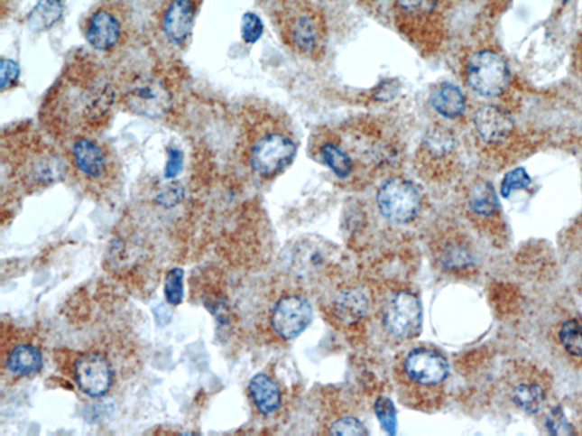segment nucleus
Returning <instances> with one entry per match:
<instances>
[{
  "label": "nucleus",
  "instance_id": "f257e3e1",
  "mask_svg": "<svg viewBox=\"0 0 582 436\" xmlns=\"http://www.w3.org/2000/svg\"><path fill=\"white\" fill-rule=\"evenodd\" d=\"M397 380L405 391H415L414 398L437 396L449 376V364L444 355L430 347H417L402 359Z\"/></svg>",
  "mask_w": 582,
  "mask_h": 436
},
{
  "label": "nucleus",
  "instance_id": "f03ea898",
  "mask_svg": "<svg viewBox=\"0 0 582 436\" xmlns=\"http://www.w3.org/2000/svg\"><path fill=\"white\" fill-rule=\"evenodd\" d=\"M467 81L476 94L494 98L504 94L511 70L504 57L492 51L475 52L467 63Z\"/></svg>",
  "mask_w": 582,
  "mask_h": 436
},
{
  "label": "nucleus",
  "instance_id": "7ed1b4c3",
  "mask_svg": "<svg viewBox=\"0 0 582 436\" xmlns=\"http://www.w3.org/2000/svg\"><path fill=\"white\" fill-rule=\"evenodd\" d=\"M380 213L395 224H407L417 218L422 199L418 188L409 180L389 179L376 195Z\"/></svg>",
  "mask_w": 582,
  "mask_h": 436
},
{
  "label": "nucleus",
  "instance_id": "20e7f679",
  "mask_svg": "<svg viewBox=\"0 0 582 436\" xmlns=\"http://www.w3.org/2000/svg\"><path fill=\"white\" fill-rule=\"evenodd\" d=\"M383 326L389 334L402 340L413 339L421 332L423 308L410 291H398L388 298L383 307Z\"/></svg>",
  "mask_w": 582,
  "mask_h": 436
},
{
  "label": "nucleus",
  "instance_id": "39448f33",
  "mask_svg": "<svg viewBox=\"0 0 582 436\" xmlns=\"http://www.w3.org/2000/svg\"><path fill=\"white\" fill-rule=\"evenodd\" d=\"M296 153V144L291 138L282 134H269L254 144L251 165L258 175L273 178L291 164Z\"/></svg>",
  "mask_w": 582,
  "mask_h": 436
},
{
  "label": "nucleus",
  "instance_id": "423d86ee",
  "mask_svg": "<svg viewBox=\"0 0 582 436\" xmlns=\"http://www.w3.org/2000/svg\"><path fill=\"white\" fill-rule=\"evenodd\" d=\"M313 319L309 301L300 294H289L275 303L271 325L280 338L292 340L308 329Z\"/></svg>",
  "mask_w": 582,
  "mask_h": 436
},
{
  "label": "nucleus",
  "instance_id": "0eeeda50",
  "mask_svg": "<svg viewBox=\"0 0 582 436\" xmlns=\"http://www.w3.org/2000/svg\"><path fill=\"white\" fill-rule=\"evenodd\" d=\"M74 378L83 394L100 398L108 394L113 385L111 361L98 352L82 355L74 364Z\"/></svg>",
  "mask_w": 582,
  "mask_h": 436
},
{
  "label": "nucleus",
  "instance_id": "6e6552de",
  "mask_svg": "<svg viewBox=\"0 0 582 436\" xmlns=\"http://www.w3.org/2000/svg\"><path fill=\"white\" fill-rule=\"evenodd\" d=\"M124 25L112 8L100 7L91 13L85 23V38L95 50L108 51L117 46Z\"/></svg>",
  "mask_w": 582,
  "mask_h": 436
},
{
  "label": "nucleus",
  "instance_id": "1a4fd4ad",
  "mask_svg": "<svg viewBox=\"0 0 582 436\" xmlns=\"http://www.w3.org/2000/svg\"><path fill=\"white\" fill-rule=\"evenodd\" d=\"M125 103L130 111L144 117L159 118L170 111V92L160 82H140L126 94Z\"/></svg>",
  "mask_w": 582,
  "mask_h": 436
},
{
  "label": "nucleus",
  "instance_id": "9d476101",
  "mask_svg": "<svg viewBox=\"0 0 582 436\" xmlns=\"http://www.w3.org/2000/svg\"><path fill=\"white\" fill-rule=\"evenodd\" d=\"M69 155L79 173L87 179L100 180L109 172V153L97 141L86 136L77 138L73 141Z\"/></svg>",
  "mask_w": 582,
  "mask_h": 436
},
{
  "label": "nucleus",
  "instance_id": "9b49d317",
  "mask_svg": "<svg viewBox=\"0 0 582 436\" xmlns=\"http://www.w3.org/2000/svg\"><path fill=\"white\" fill-rule=\"evenodd\" d=\"M474 123L480 138L489 144L504 143L514 130L511 114L494 105L479 108L475 114Z\"/></svg>",
  "mask_w": 582,
  "mask_h": 436
},
{
  "label": "nucleus",
  "instance_id": "f8f14e48",
  "mask_svg": "<svg viewBox=\"0 0 582 436\" xmlns=\"http://www.w3.org/2000/svg\"><path fill=\"white\" fill-rule=\"evenodd\" d=\"M196 14L194 0H172L162 21L166 38L174 45H182L189 35Z\"/></svg>",
  "mask_w": 582,
  "mask_h": 436
},
{
  "label": "nucleus",
  "instance_id": "ddd939ff",
  "mask_svg": "<svg viewBox=\"0 0 582 436\" xmlns=\"http://www.w3.org/2000/svg\"><path fill=\"white\" fill-rule=\"evenodd\" d=\"M249 394L262 415H273L282 406V391L273 378L260 373L254 376L248 385Z\"/></svg>",
  "mask_w": 582,
  "mask_h": 436
},
{
  "label": "nucleus",
  "instance_id": "4468645a",
  "mask_svg": "<svg viewBox=\"0 0 582 436\" xmlns=\"http://www.w3.org/2000/svg\"><path fill=\"white\" fill-rule=\"evenodd\" d=\"M332 311L339 320L354 324L369 311V299L358 288L341 290L332 301Z\"/></svg>",
  "mask_w": 582,
  "mask_h": 436
},
{
  "label": "nucleus",
  "instance_id": "2eb2a0df",
  "mask_svg": "<svg viewBox=\"0 0 582 436\" xmlns=\"http://www.w3.org/2000/svg\"><path fill=\"white\" fill-rule=\"evenodd\" d=\"M431 105L435 111L446 118H457L466 112V97L453 83H443L431 94Z\"/></svg>",
  "mask_w": 582,
  "mask_h": 436
},
{
  "label": "nucleus",
  "instance_id": "dca6fc26",
  "mask_svg": "<svg viewBox=\"0 0 582 436\" xmlns=\"http://www.w3.org/2000/svg\"><path fill=\"white\" fill-rule=\"evenodd\" d=\"M42 365L43 357L41 349L25 343L13 348L6 360L8 371L19 376H29L41 372Z\"/></svg>",
  "mask_w": 582,
  "mask_h": 436
},
{
  "label": "nucleus",
  "instance_id": "f3484780",
  "mask_svg": "<svg viewBox=\"0 0 582 436\" xmlns=\"http://www.w3.org/2000/svg\"><path fill=\"white\" fill-rule=\"evenodd\" d=\"M67 0H39L29 16V28L42 32L52 28L63 15Z\"/></svg>",
  "mask_w": 582,
  "mask_h": 436
},
{
  "label": "nucleus",
  "instance_id": "a211bd4d",
  "mask_svg": "<svg viewBox=\"0 0 582 436\" xmlns=\"http://www.w3.org/2000/svg\"><path fill=\"white\" fill-rule=\"evenodd\" d=\"M511 399L521 411L536 413L544 404L546 394L537 383H520L511 391Z\"/></svg>",
  "mask_w": 582,
  "mask_h": 436
},
{
  "label": "nucleus",
  "instance_id": "6ab92c4d",
  "mask_svg": "<svg viewBox=\"0 0 582 436\" xmlns=\"http://www.w3.org/2000/svg\"><path fill=\"white\" fill-rule=\"evenodd\" d=\"M470 209L476 214L490 216L500 209V202L494 187L489 182L476 183L470 193Z\"/></svg>",
  "mask_w": 582,
  "mask_h": 436
},
{
  "label": "nucleus",
  "instance_id": "aec40b11",
  "mask_svg": "<svg viewBox=\"0 0 582 436\" xmlns=\"http://www.w3.org/2000/svg\"><path fill=\"white\" fill-rule=\"evenodd\" d=\"M321 153L323 161L339 179H346L351 174L352 160L343 149L337 147L336 144H326L321 148Z\"/></svg>",
  "mask_w": 582,
  "mask_h": 436
},
{
  "label": "nucleus",
  "instance_id": "412c9836",
  "mask_svg": "<svg viewBox=\"0 0 582 436\" xmlns=\"http://www.w3.org/2000/svg\"><path fill=\"white\" fill-rule=\"evenodd\" d=\"M440 262L448 270H461L471 265L472 255L466 246L448 242L440 251Z\"/></svg>",
  "mask_w": 582,
  "mask_h": 436
},
{
  "label": "nucleus",
  "instance_id": "4be33fe9",
  "mask_svg": "<svg viewBox=\"0 0 582 436\" xmlns=\"http://www.w3.org/2000/svg\"><path fill=\"white\" fill-rule=\"evenodd\" d=\"M559 338L568 354L582 357V326L577 320H570L563 323Z\"/></svg>",
  "mask_w": 582,
  "mask_h": 436
},
{
  "label": "nucleus",
  "instance_id": "5701e85b",
  "mask_svg": "<svg viewBox=\"0 0 582 436\" xmlns=\"http://www.w3.org/2000/svg\"><path fill=\"white\" fill-rule=\"evenodd\" d=\"M294 41L297 47L303 51H310L317 42V30L313 22L308 16H301L296 22L294 29Z\"/></svg>",
  "mask_w": 582,
  "mask_h": 436
},
{
  "label": "nucleus",
  "instance_id": "b1692460",
  "mask_svg": "<svg viewBox=\"0 0 582 436\" xmlns=\"http://www.w3.org/2000/svg\"><path fill=\"white\" fill-rule=\"evenodd\" d=\"M183 273L182 268H172L165 276L164 294L170 305L177 306L183 299Z\"/></svg>",
  "mask_w": 582,
  "mask_h": 436
},
{
  "label": "nucleus",
  "instance_id": "393cba45",
  "mask_svg": "<svg viewBox=\"0 0 582 436\" xmlns=\"http://www.w3.org/2000/svg\"><path fill=\"white\" fill-rule=\"evenodd\" d=\"M532 180L531 175L524 167H516V169L507 172L501 184V195L509 198L512 192L520 190V189H528L531 186Z\"/></svg>",
  "mask_w": 582,
  "mask_h": 436
},
{
  "label": "nucleus",
  "instance_id": "a878e982",
  "mask_svg": "<svg viewBox=\"0 0 582 436\" xmlns=\"http://www.w3.org/2000/svg\"><path fill=\"white\" fill-rule=\"evenodd\" d=\"M454 144L453 135L444 127H437V129L429 132L426 136L427 147L435 155H446V153L452 152Z\"/></svg>",
  "mask_w": 582,
  "mask_h": 436
},
{
  "label": "nucleus",
  "instance_id": "bb28decb",
  "mask_svg": "<svg viewBox=\"0 0 582 436\" xmlns=\"http://www.w3.org/2000/svg\"><path fill=\"white\" fill-rule=\"evenodd\" d=\"M375 413L380 424L383 427V430L386 431L388 434H395L397 429V418L395 407H393L392 400L380 396L375 403Z\"/></svg>",
  "mask_w": 582,
  "mask_h": 436
},
{
  "label": "nucleus",
  "instance_id": "cd10ccee",
  "mask_svg": "<svg viewBox=\"0 0 582 436\" xmlns=\"http://www.w3.org/2000/svg\"><path fill=\"white\" fill-rule=\"evenodd\" d=\"M546 427L551 435H572L575 433L561 407L551 409L546 417Z\"/></svg>",
  "mask_w": 582,
  "mask_h": 436
},
{
  "label": "nucleus",
  "instance_id": "c85d7f7f",
  "mask_svg": "<svg viewBox=\"0 0 582 436\" xmlns=\"http://www.w3.org/2000/svg\"><path fill=\"white\" fill-rule=\"evenodd\" d=\"M329 433L334 435H367L369 431L360 420L347 416L332 422Z\"/></svg>",
  "mask_w": 582,
  "mask_h": 436
},
{
  "label": "nucleus",
  "instance_id": "c756f323",
  "mask_svg": "<svg viewBox=\"0 0 582 436\" xmlns=\"http://www.w3.org/2000/svg\"><path fill=\"white\" fill-rule=\"evenodd\" d=\"M264 25L260 17L254 13H246L242 21V37L244 42L252 45L260 41L263 34Z\"/></svg>",
  "mask_w": 582,
  "mask_h": 436
},
{
  "label": "nucleus",
  "instance_id": "7c9ffc66",
  "mask_svg": "<svg viewBox=\"0 0 582 436\" xmlns=\"http://www.w3.org/2000/svg\"><path fill=\"white\" fill-rule=\"evenodd\" d=\"M20 78V66L13 60L3 59L0 61V88L3 91L16 85Z\"/></svg>",
  "mask_w": 582,
  "mask_h": 436
},
{
  "label": "nucleus",
  "instance_id": "2f4dec72",
  "mask_svg": "<svg viewBox=\"0 0 582 436\" xmlns=\"http://www.w3.org/2000/svg\"><path fill=\"white\" fill-rule=\"evenodd\" d=\"M183 166V153L177 148L169 151L168 162L165 166V176L168 179L176 178L180 173Z\"/></svg>",
  "mask_w": 582,
  "mask_h": 436
},
{
  "label": "nucleus",
  "instance_id": "473e14b6",
  "mask_svg": "<svg viewBox=\"0 0 582 436\" xmlns=\"http://www.w3.org/2000/svg\"><path fill=\"white\" fill-rule=\"evenodd\" d=\"M400 92V85L395 80H387L380 83L376 88L374 98L380 101H392Z\"/></svg>",
  "mask_w": 582,
  "mask_h": 436
},
{
  "label": "nucleus",
  "instance_id": "72a5a7b5",
  "mask_svg": "<svg viewBox=\"0 0 582 436\" xmlns=\"http://www.w3.org/2000/svg\"><path fill=\"white\" fill-rule=\"evenodd\" d=\"M405 10L415 13H429L435 10L437 0H397Z\"/></svg>",
  "mask_w": 582,
  "mask_h": 436
},
{
  "label": "nucleus",
  "instance_id": "f704fd0d",
  "mask_svg": "<svg viewBox=\"0 0 582 436\" xmlns=\"http://www.w3.org/2000/svg\"><path fill=\"white\" fill-rule=\"evenodd\" d=\"M181 197V188L171 187L169 190L162 193L159 200H162V205L172 206L174 201H178Z\"/></svg>",
  "mask_w": 582,
  "mask_h": 436
},
{
  "label": "nucleus",
  "instance_id": "c9c22d12",
  "mask_svg": "<svg viewBox=\"0 0 582 436\" xmlns=\"http://www.w3.org/2000/svg\"><path fill=\"white\" fill-rule=\"evenodd\" d=\"M563 2H568V0H563Z\"/></svg>",
  "mask_w": 582,
  "mask_h": 436
}]
</instances>
